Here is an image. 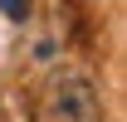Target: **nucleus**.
<instances>
[{
  "instance_id": "obj_1",
  "label": "nucleus",
  "mask_w": 127,
  "mask_h": 122,
  "mask_svg": "<svg viewBox=\"0 0 127 122\" xmlns=\"http://www.w3.org/2000/svg\"><path fill=\"white\" fill-rule=\"evenodd\" d=\"M49 112L59 122H98V88L88 78H59L49 88Z\"/></svg>"
}]
</instances>
